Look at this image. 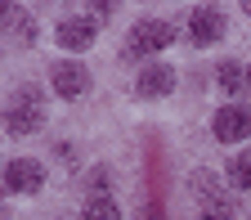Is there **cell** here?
Returning a JSON list of instances; mask_svg holds the SVG:
<instances>
[{"label":"cell","instance_id":"5","mask_svg":"<svg viewBox=\"0 0 251 220\" xmlns=\"http://www.w3.org/2000/svg\"><path fill=\"white\" fill-rule=\"evenodd\" d=\"M193 193H198V202L206 207V216H225V220H233V198L225 193V184H220L211 171H198V175H193Z\"/></svg>","mask_w":251,"mask_h":220},{"label":"cell","instance_id":"3","mask_svg":"<svg viewBox=\"0 0 251 220\" xmlns=\"http://www.w3.org/2000/svg\"><path fill=\"white\" fill-rule=\"evenodd\" d=\"M50 81H54V94H63V99H81V94L90 90V68L76 58H63L50 68Z\"/></svg>","mask_w":251,"mask_h":220},{"label":"cell","instance_id":"15","mask_svg":"<svg viewBox=\"0 0 251 220\" xmlns=\"http://www.w3.org/2000/svg\"><path fill=\"white\" fill-rule=\"evenodd\" d=\"M242 9H247V18H251V0H242Z\"/></svg>","mask_w":251,"mask_h":220},{"label":"cell","instance_id":"11","mask_svg":"<svg viewBox=\"0 0 251 220\" xmlns=\"http://www.w3.org/2000/svg\"><path fill=\"white\" fill-rule=\"evenodd\" d=\"M215 81H220L225 94H242L247 81H251V72L242 68V63H220V68H215Z\"/></svg>","mask_w":251,"mask_h":220},{"label":"cell","instance_id":"13","mask_svg":"<svg viewBox=\"0 0 251 220\" xmlns=\"http://www.w3.org/2000/svg\"><path fill=\"white\" fill-rule=\"evenodd\" d=\"M229 180H233V189L251 193V153H238L233 162H229Z\"/></svg>","mask_w":251,"mask_h":220},{"label":"cell","instance_id":"2","mask_svg":"<svg viewBox=\"0 0 251 220\" xmlns=\"http://www.w3.org/2000/svg\"><path fill=\"white\" fill-rule=\"evenodd\" d=\"M41 126H45V104H41V90L23 85V90H18V99H14V108L5 112V131H9V135H36Z\"/></svg>","mask_w":251,"mask_h":220},{"label":"cell","instance_id":"6","mask_svg":"<svg viewBox=\"0 0 251 220\" xmlns=\"http://www.w3.org/2000/svg\"><path fill=\"white\" fill-rule=\"evenodd\" d=\"M188 36H193V45L225 41V14H220L215 5H198L193 14H188Z\"/></svg>","mask_w":251,"mask_h":220},{"label":"cell","instance_id":"12","mask_svg":"<svg viewBox=\"0 0 251 220\" xmlns=\"http://www.w3.org/2000/svg\"><path fill=\"white\" fill-rule=\"evenodd\" d=\"M81 220H121V211H117V202H112V198H85Z\"/></svg>","mask_w":251,"mask_h":220},{"label":"cell","instance_id":"14","mask_svg":"<svg viewBox=\"0 0 251 220\" xmlns=\"http://www.w3.org/2000/svg\"><path fill=\"white\" fill-rule=\"evenodd\" d=\"M139 220H162V207H148V211H144Z\"/></svg>","mask_w":251,"mask_h":220},{"label":"cell","instance_id":"9","mask_svg":"<svg viewBox=\"0 0 251 220\" xmlns=\"http://www.w3.org/2000/svg\"><path fill=\"white\" fill-rule=\"evenodd\" d=\"M54 41H58L63 50L81 54V50H90V45H94V23H90V18H63V23H58V31H54Z\"/></svg>","mask_w":251,"mask_h":220},{"label":"cell","instance_id":"4","mask_svg":"<svg viewBox=\"0 0 251 220\" xmlns=\"http://www.w3.org/2000/svg\"><path fill=\"white\" fill-rule=\"evenodd\" d=\"M211 131H215L220 144H238V139H247V135H251V108H247V104L220 108L215 121H211Z\"/></svg>","mask_w":251,"mask_h":220},{"label":"cell","instance_id":"7","mask_svg":"<svg viewBox=\"0 0 251 220\" xmlns=\"http://www.w3.org/2000/svg\"><path fill=\"white\" fill-rule=\"evenodd\" d=\"M41 184H45V171H41V162H31V157H14L5 166V189L9 193H36Z\"/></svg>","mask_w":251,"mask_h":220},{"label":"cell","instance_id":"16","mask_svg":"<svg viewBox=\"0 0 251 220\" xmlns=\"http://www.w3.org/2000/svg\"><path fill=\"white\" fill-rule=\"evenodd\" d=\"M198 220H225V216H198Z\"/></svg>","mask_w":251,"mask_h":220},{"label":"cell","instance_id":"10","mask_svg":"<svg viewBox=\"0 0 251 220\" xmlns=\"http://www.w3.org/2000/svg\"><path fill=\"white\" fill-rule=\"evenodd\" d=\"M0 27H5L18 45H31V41H36V18H31L27 9H18V5H5V0H0Z\"/></svg>","mask_w":251,"mask_h":220},{"label":"cell","instance_id":"8","mask_svg":"<svg viewBox=\"0 0 251 220\" xmlns=\"http://www.w3.org/2000/svg\"><path fill=\"white\" fill-rule=\"evenodd\" d=\"M171 90H175V68H166V63H148L135 81V94H144V99H166Z\"/></svg>","mask_w":251,"mask_h":220},{"label":"cell","instance_id":"1","mask_svg":"<svg viewBox=\"0 0 251 220\" xmlns=\"http://www.w3.org/2000/svg\"><path fill=\"white\" fill-rule=\"evenodd\" d=\"M175 36H179V31H175V23H166V18H139V23L130 27V41H126V54H130V58L157 54V50H166Z\"/></svg>","mask_w":251,"mask_h":220}]
</instances>
